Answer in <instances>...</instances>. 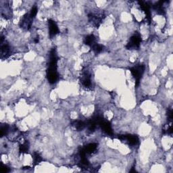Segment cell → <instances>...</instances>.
<instances>
[{
    "mask_svg": "<svg viewBox=\"0 0 173 173\" xmlns=\"http://www.w3.org/2000/svg\"><path fill=\"white\" fill-rule=\"evenodd\" d=\"M99 125L101 126V128L103 129V131H104L105 133H107L108 135H112L113 134V131L112 127H111L110 123L108 122V121L105 120L103 118L99 123Z\"/></svg>",
    "mask_w": 173,
    "mask_h": 173,
    "instance_id": "obj_6",
    "label": "cell"
},
{
    "mask_svg": "<svg viewBox=\"0 0 173 173\" xmlns=\"http://www.w3.org/2000/svg\"><path fill=\"white\" fill-rule=\"evenodd\" d=\"M37 7L35 6L31 9V11H30L29 14L30 16L31 17L32 19H34L36 15H37Z\"/></svg>",
    "mask_w": 173,
    "mask_h": 173,
    "instance_id": "obj_20",
    "label": "cell"
},
{
    "mask_svg": "<svg viewBox=\"0 0 173 173\" xmlns=\"http://www.w3.org/2000/svg\"><path fill=\"white\" fill-rule=\"evenodd\" d=\"M10 171V169L8 167H7L6 166H5V165H1V172H4V173H6V172H8Z\"/></svg>",
    "mask_w": 173,
    "mask_h": 173,
    "instance_id": "obj_22",
    "label": "cell"
},
{
    "mask_svg": "<svg viewBox=\"0 0 173 173\" xmlns=\"http://www.w3.org/2000/svg\"><path fill=\"white\" fill-rule=\"evenodd\" d=\"M141 41V36L139 35L138 33H136V34L133 35L132 37H131L130 41H129L128 44L126 45V48H127L128 50H133V49L139 48V45H140Z\"/></svg>",
    "mask_w": 173,
    "mask_h": 173,
    "instance_id": "obj_3",
    "label": "cell"
},
{
    "mask_svg": "<svg viewBox=\"0 0 173 173\" xmlns=\"http://www.w3.org/2000/svg\"><path fill=\"white\" fill-rule=\"evenodd\" d=\"M8 129L9 126L7 125H3L1 126V129H0V131H1V137H4L5 135H6L8 132Z\"/></svg>",
    "mask_w": 173,
    "mask_h": 173,
    "instance_id": "obj_18",
    "label": "cell"
},
{
    "mask_svg": "<svg viewBox=\"0 0 173 173\" xmlns=\"http://www.w3.org/2000/svg\"><path fill=\"white\" fill-rule=\"evenodd\" d=\"M73 125L77 131H82L87 126V124L82 120H75L73 123Z\"/></svg>",
    "mask_w": 173,
    "mask_h": 173,
    "instance_id": "obj_13",
    "label": "cell"
},
{
    "mask_svg": "<svg viewBox=\"0 0 173 173\" xmlns=\"http://www.w3.org/2000/svg\"><path fill=\"white\" fill-rule=\"evenodd\" d=\"M81 83L85 87H87V88H88V87L91 86V76H90L89 74L86 73L82 74V78H81Z\"/></svg>",
    "mask_w": 173,
    "mask_h": 173,
    "instance_id": "obj_9",
    "label": "cell"
},
{
    "mask_svg": "<svg viewBox=\"0 0 173 173\" xmlns=\"http://www.w3.org/2000/svg\"><path fill=\"white\" fill-rule=\"evenodd\" d=\"M84 42L87 45L91 46V47H92L93 45L96 43H95V38L94 35H89L88 36H87L85 39Z\"/></svg>",
    "mask_w": 173,
    "mask_h": 173,
    "instance_id": "obj_14",
    "label": "cell"
},
{
    "mask_svg": "<svg viewBox=\"0 0 173 173\" xmlns=\"http://www.w3.org/2000/svg\"><path fill=\"white\" fill-rule=\"evenodd\" d=\"M10 53V48L7 44L1 43V58H6L9 56Z\"/></svg>",
    "mask_w": 173,
    "mask_h": 173,
    "instance_id": "obj_10",
    "label": "cell"
},
{
    "mask_svg": "<svg viewBox=\"0 0 173 173\" xmlns=\"http://www.w3.org/2000/svg\"><path fill=\"white\" fill-rule=\"evenodd\" d=\"M33 19L30 16V14H26L23 16L20 22V27L26 30H29L31 27Z\"/></svg>",
    "mask_w": 173,
    "mask_h": 173,
    "instance_id": "obj_5",
    "label": "cell"
},
{
    "mask_svg": "<svg viewBox=\"0 0 173 173\" xmlns=\"http://www.w3.org/2000/svg\"><path fill=\"white\" fill-rule=\"evenodd\" d=\"M167 117L169 120L170 121L172 120V110L171 109L167 111Z\"/></svg>",
    "mask_w": 173,
    "mask_h": 173,
    "instance_id": "obj_21",
    "label": "cell"
},
{
    "mask_svg": "<svg viewBox=\"0 0 173 173\" xmlns=\"http://www.w3.org/2000/svg\"><path fill=\"white\" fill-rule=\"evenodd\" d=\"M57 62L58 58L56 56V49H52L50 51V63H49L48 68L47 71V76L49 82L51 84L55 83L58 79L57 74Z\"/></svg>",
    "mask_w": 173,
    "mask_h": 173,
    "instance_id": "obj_1",
    "label": "cell"
},
{
    "mask_svg": "<svg viewBox=\"0 0 173 173\" xmlns=\"http://www.w3.org/2000/svg\"><path fill=\"white\" fill-rule=\"evenodd\" d=\"M138 2L139 5H140L141 8L143 10L144 12L146 13L147 19L149 20V22H150L151 21V13H150V11H149V6H148V4L146 3V2L142 1H139Z\"/></svg>",
    "mask_w": 173,
    "mask_h": 173,
    "instance_id": "obj_8",
    "label": "cell"
},
{
    "mask_svg": "<svg viewBox=\"0 0 173 173\" xmlns=\"http://www.w3.org/2000/svg\"><path fill=\"white\" fill-rule=\"evenodd\" d=\"M88 18L89 21L93 25L95 26V27H99L102 22L103 19H104V16L102 14H96L91 13L88 15Z\"/></svg>",
    "mask_w": 173,
    "mask_h": 173,
    "instance_id": "obj_4",
    "label": "cell"
},
{
    "mask_svg": "<svg viewBox=\"0 0 173 173\" xmlns=\"http://www.w3.org/2000/svg\"><path fill=\"white\" fill-rule=\"evenodd\" d=\"M28 149H29V143L27 141L21 144L19 147V151L20 153H27L28 151Z\"/></svg>",
    "mask_w": 173,
    "mask_h": 173,
    "instance_id": "obj_16",
    "label": "cell"
},
{
    "mask_svg": "<svg viewBox=\"0 0 173 173\" xmlns=\"http://www.w3.org/2000/svg\"><path fill=\"white\" fill-rule=\"evenodd\" d=\"M103 48H104V46L99 44H97V43H95L94 45L92 46V49L94 50V52L95 53H99L101 51L103 50Z\"/></svg>",
    "mask_w": 173,
    "mask_h": 173,
    "instance_id": "obj_17",
    "label": "cell"
},
{
    "mask_svg": "<svg viewBox=\"0 0 173 173\" xmlns=\"http://www.w3.org/2000/svg\"><path fill=\"white\" fill-rule=\"evenodd\" d=\"M33 160H34V164L37 165L42 161V158H41L39 154L35 152V153L33 154Z\"/></svg>",
    "mask_w": 173,
    "mask_h": 173,
    "instance_id": "obj_19",
    "label": "cell"
},
{
    "mask_svg": "<svg viewBox=\"0 0 173 173\" xmlns=\"http://www.w3.org/2000/svg\"><path fill=\"white\" fill-rule=\"evenodd\" d=\"M125 139L124 140H126L131 145H137L139 142V138L137 136L133 135H124Z\"/></svg>",
    "mask_w": 173,
    "mask_h": 173,
    "instance_id": "obj_11",
    "label": "cell"
},
{
    "mask_svg": "<svg viewBox=\"0 0 173 173\" xmlns=\"http://www.w3.org/2000/svg\"><path fill=\"white\" fill-rule=\"evenodd\" d=\"M97 146V143H90L86 146V147L84 148V150L86 152V154H91L96 150Z\"/></svg>",
    "mask_w": 173,
    "mask_h": 173,
    "instance_id": "obj_15",
    "label": "cell"
},
{
    "mask_svg": "<svg viewBox=\"0 0 173 173\" xmlns=\"http://www.w3.org/2000/svg\"><path fill=\"white\" fill-rule=\"evenodd\" d=\"M130 71L136 81L135 86L137 87L139 84V81H140L142 75H143L144 71H145V66L139 64V65L133 66L130 68Z\"/></svg>",
    "mask_w": 173,
    "mask_h": 173,
    "instance_id": "obj_2",
    "label": "cell"
},
{
    "mask_svg": "<svg viewBox=\"0 0 173 173\" xmlns=\"http://www.w3.org/2000/svg\"><path fill=\"white\" fill-rule=\"evenodd\" d=\"M48 25L49 28H50V38H53L59 32L58 27L56 24V22L52 20H48Z\"/></svg>",
    "mask_w": 173,
    "mask_h": 173,
    "instance_id": "obj_7",
    "label": "cell"
},
{
    "mask_svg": "<svg viewBox=\"0 0 173 173\" xmlns=\"http://www.w3.org/2000/svg\"><path fill=\"white\" fill-rule=\"evenodd\" d=\"M164 1H158L157 4H156L153 6V7L154 10H156V12H157L159 14L164 15L165 14V10L163 7V3Z\"/></svg>",
    "mask_w": 173,
    "mask_h": 173,
    "instance_id": "obj_12",
    "label": "cell"
}]
</instances>
